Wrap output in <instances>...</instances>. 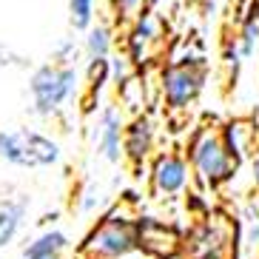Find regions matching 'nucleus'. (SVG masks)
Listing matches in <instances>:
<instances>
[{"mask_svg":"<svg viewBox=\"0 0 259 259\" xmlns=\"http://www.w3.org/2000/svg\"><path fill=\"white\" fill-rule=\"evenodd\" d=\"M188 165L191 174L199 180V185L205 188H220L228 180H234L239 162L234 160L220 137V128L213 125H199L194 131V137L188 140Z\"/></svg>","mask_w":259,"mask_h":259,"instance_id":"obj_1","label":"nucleus"},{"mask_svg":"<svg viewBox=\"0 0 259 259\" xmlns=\"http://www.w3.org/2000/svg\"><path fill=\"white\" fill-rule=\"evenodd\" d=\"M137 217L131 213L128 205H117L111 213H106L103 220L94 225V231L85 236L83 242V256L85 259H125L134 251H140L137 245Z\"/></svg>","mask_w":259,"mask_h":259,"instance_id":"obj_2","label":"nucleus"},{"mask_svg":"<svg viewBox=\"0 0 259 259\" xmlns=\"http://www.w3.org/2000/svg\"><path fill=\"white\" fill-rule=\"evenodd\" d=\"M205 60L202 57H174L160 71V94L171 114H185L205 89Z\"/></svg>","mask_w":259,"mask_h":259,"instance_id":"obj_3","label":"nucleus"},{"mask_svg":"<svg viewBox=\"0 0 259 259\" xmlns=\"http://www.w3.org/2000/svg\"><path fill=\"white\" fill-rule=\"evenodd\" d=\"M77 85H80V74L69 63H46V66H40L29 80L34 114L54 117L74 97Z\"/></svg>","mask_w":259,"mask_h":259,"instance_id":"obj_4","label":"nucleus"},{"mask_svg":"<svg viewBox=\"0 0 259 259\" xmlns=\"http://www.w3.org/2000/svg\"><path fill=\"white\" fill-rule=\"evenodd\" d=\"M0 157L20 168H46L60 160V145L31 128L0 131Z\"/></svg>","mask_w":259,"mask_h":259,"instance_id":"obj_5","label":"nucleus"},{"mask_svg":"<svg viewBox=\"0 0 259 259\" xmlns=\"http://www.w3.org/2000/svg\"><path fill=\"white\" fill-rule=\"evenodd\" d=\"M236 242V225L228 217H205L185 236V259H228Z\"/></svg>","mask_w":259,"mask_h":259,"instance_id":"obj_6","label":"nucleus"},{"mask_svg":"<svg viewBox=\"0 0 259 259\" xmlns=\"http://www.w3.org/2000/svg\"><path fill=\"white\" fill-rule=\"evenodd\" d=\"M162 40H165V23H162V17L154 9H143L131 20L128 37H125V54L131 57L134 66H145L157 54Z\"/></svg>","mask_w":259,"mask_h":259,"instance_id":"obj_7","label":"nucleus"},{"mask_svg":"<svg viewBox=\"0 0 259 259\" xmlns=\"http://www.w3.org/2000/svg\"><path fill=\"white\" fill-rule=\"evenodd\" d=\"M191 183V165L185 154L162 151L151 162V191L157 197H177Z\"/></svg>","mask_w":259,"mask_h":259,"instance_id":"obj_8","label":"nucleus"},{"mask_svg":"<svg viewBox=\"0 0 259 259\" xmlns=\"http://www.w3.org/2000/svg\"><path fill=\"white\" fill-rule=\"evenodd\" d=\"M137 245L143 248L151 259L160 256H171V253L180 251V236L174 228H168L165 222L157 220H140L137 217Z\"/></svg>","mask_w":259,"mask_h":259,"instance_id":"obj_9","label":"nucleus"},{"mask_svg":"<svg viewBox=\"0 0 259 259\" xmlns=\"http://www.w3.org/2000/svg\"><path fill=\"white\" fill-rule=\"evenodd\" d=\"M122 128L125 114L120 106H106L97 117V148L108 162L122 160Z\"/></svg>","mask_w":259,"mask_h":259,"instance_id":"obj_10","label":"nucleus"},{"mask_svg":"<svg viewBox=\"0 0 259 259\" xmlns=\"http://www.w3.org/2000/svg\"><path fill=\"white\" fill-rule=\"evenodd\" d=\"M154 151V125L145 114H137L122 128V157L134 165L145 162Z\"/></svg>","mask_w":259,"mask_h":259,"instance_id":"obj_11","label":"nucleus"},{"mask_svg":"<svg viewBox=\"0 0 259 259\" xmlns=\"http://www.w3.org/2000/svg\"><path fill=\"white\" fill-rule=\"evenodd\" d=\"M220 137L228 148V154L236 162H242L245 157H251L259 145V128L251 120H231L220 128Z\"/></svg>","mask_w":259,"mask_h":259,"instance_id":"obj_12","label":"nucleus"},{"mask_svg":"<svg viewBox=\"0 0 259 259\" xmlns=\"http://www.w3.org/2000/svg\"><path fill=\"white\" fill-rule=\"evenodd\" d=\"M69 248V236L63 231H46L26 248V259H57Z\"/></svg>","mask_w":259,"mask_h":259,"instance_id":"obj_13","label":"nucleus"},{"mask_svg":"<svg viewBox=\"0 0 259 259\" xmlns=\"http://www.w3.org/2000/svg\"><path fill=\"white\" fill-rule=\"evenodd\" d=\"M85 54H89V60H106L111 49H114V31L111 26L106 23H97V26H89L85 29Z\"/></svg>","mask_w":259,"mask_h":259,"instance_id":"obj_14","label":"nucleus"},{"mask_svg":"<svg viewBox=\"0 0 259 259\" xmlns=\"http://www.w3.org/2000/svg\"><path fill=\"white\" fill-rule=\"evenodd\" d=\"M236 46H239V54H242V60L253 57L256 54V46H259V15L253 12V6L245 12L242 23H239V31L234 34Z\"/></svg>","mask_w":259,"mask_h":259,"instance_id":"obj_15","label":"nucleus"},{"mask_svg":"<svg viewBox=\"0 0 259 259\" xmlns=\"http://www.w3.org/2000/svg\"><path fill=\"white\" fill-rule=\"evenodd\" d=\"M23 222V202L15 199H0V248H6Z\"/></svg>","mask_w":259,"mask_h":259,"instance_id":"obj_16","label":"nucleus"},{"mask_svg":"<svg viewBox=\"0 0 259 259\" xmlns=\"http://www.w3.org/2000/svg\"><path fill=\"white\" fill-rule=\"evenodd\" d=\"M106 69H108V83H114V89H120L122 83H128L131 77L137 74V66L131 63V57L125 54V49L117 54H108L106 57Z\"/></svg>","mask_w":259,"mask_h":259,"instance_id":"obj_17","label":"nucleus"},{"mask_svg":"<svg viewBox=\"0 0 259 259\" xmlns=\"http://www.w3.org/2000/svg\"><path fill=\"white\" fill-rule=\"evenodd\" d=\"M94 6H97V0H69L71 26L77 31H85L94 23Z\"/></svg>","mask_w":259,"mask_h":259,"instance_id":"obj_18","label":"nucleus"},{"mask_svg":"<svg viewBox=\"0 0 259 259\" xmlns=\"http://www.w3.org/2000/svg\"><path fill=\"white\" fill-rule=\"evenodd\" d=\"M114 3V12L120 20H125V23H131L134 17L143 12V9H151L157 0H111Z\"/></svg>","mask_w":259,"mask_h":259,"instance_id":"obj_19","label":"nucleus"},{"mask_svg":"<svg viewBox=\"0 0 259 259\" xmlns=\"http://www.w3.org/2000/svg\"><path fill=\"white\" fill-rule=\"evenodd\" d=\"M251 177H253V185L259 191V145H256V151L251 154Z\"/></svg>","mask_w":259,"mask_h":259,"instance_id":"obj_20","label":"nucleus"},{"mask_svg":"<svg viewBox=\"0 0 259 259\" xmlns=\"http://www.w3.org/2000/svg\"><path fill=\"white\" fill-rule=\"evenodd\" d=\"M160 259H185V256H180V251H177V253H171V256H160Z\"/></svg>","mask_w":259,"mask_h":259,"instance_id":"obj_21","label":"nucleus"}]
</instances>
